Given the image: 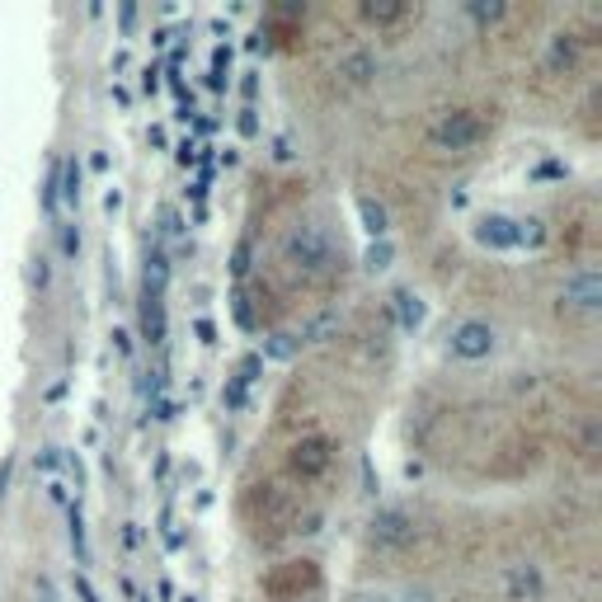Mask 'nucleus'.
<instances>
[{"label":"nucleus","instance_id":"1","mask_svg":"<svg viewBox=\"0 0 602 602\" xmlns=\"http://www.w3.org/2000/svg\"><path fill=\"white\" fill-rule=\"evenodd\" d=\"M282 259L311 282H321L340 269V250H334V240L321 222H297L292 232L282 236Z\"/></svg>","mask_w":602,"mask_h":602},{"label":"nucleus","instance_id":"2","mask_svg":"<svg viewBox=\"0 0 602 602\" xmlns=\"http://www.w3.org/2000/svg\"><path fill=\"white\" fill-rule=\"evenodd\" d=\"M490 128H494V122H490L481 109H452V114H442L433 128H429V147H433V151L462 155V151H471V147H481Z\"/></svg>","mask_w":602,"mask_h":602},{"label":"nucleus","instance_id":"3","mask_svg":"<svg viewBox=\"0 0 602 602\" xmlns=\"http://www.w3.org/2000/svg\"><path fill=\"white\" fill-rule=\"evenodd\" d=\"M372 541L386 546V551H405V546H415L419 537V523H415V513L410 508H377L372 513Z\"/></svg>","mask_w":602,"mask_h":602},{"label":"nucleus","instance_id":"4","mask_svg":"<svg viewBox=\"0 0 602 602\" xmlns=\"http://www.w3.org/2000/svg\"><path fill=\"white\" fill-rule=\"evenodd\" d=\"M288 466L297 481H321V475L334 466V442L325 433H311V438H301L292 442V452H288Z\"/></svg>","mask_w":602,"mask_h":602},{"label":"nucleus","instance_id":"5","mask_svg":"<svg viewBox=\"0 0 602 602\" xmlns=\"http://www.w3.org/2000/svg\"><path fill=\"white\" fill-rule=\"evenodd\" d=\"M504 598L508 602H541L546 598V574H541V565L533 560H513L504 565Z\"/></svg>","mask_w":602,"mask_h":602},{"label":"nucleus","instance_id":"6","mask_svg":"<svg viewBox=\"0 0 602 602\" xmlns=\"http://www.w3.org/2000/svg\"><path fill=\"white\" fill-rule=\"evenodd\" d=\"M494 330L485 325V321H462L452 330V340H448V348H452V358H462V363H481V358H490L494 353Z\"/></svg>","mask_w":602,"mask_h":602},{"label":"nucleus","instance_id":"7","mask_svg":"<svg viewBox=\"0 0 602 602\" xmlns=\"http://www.w3.org/2000/svg\"><path fill=\"white\" fill-rule=\"evenodd\" d=\"M560 301L570 311H579V315H598V307H602V273L598 269L570 273V278H565V288H560Z\"/></svg>","mask_w":602,"mask_h":602},{"label":"nucleus","instance_id":"8","mask_svg":"<svg viewBox=\"0 0 602 602\" xmlns=\"http://www.w3.org/2000/svg\"><path fill=\"white\" fill-rule=\"evenodd\" d=\"M475 240H481L485 250H513V217H504V212H490V217L475 222Z\"/></svg>","mask_w":602,"mask_h":602},{"label":"nucleus","instance_id":"9","mask_svg":"<svg viewBox=\"0 0 602 602\" xmlns=\"http://www.w3.org/2000/svg\"><path fill=\"white\" fill-rule=\"evenodd\" d=\"M340 76L348 80V85H367L372 76H377V57H372V52H344L340 57Z\"/></svg>","mask_w":602,"mask_h":602},{"label":"nucleus","instance_id":"10","mask_svg":"<svg viewBox=\"0 0 602 602\" xmlns=\"http://www.w3.org/2000/svg\"><path fill=\"white\" fill-rule=\"evenodd\" d=\"M358 217H363V232H367L372 240H386V232H391V217H386V207L372 203V198H358Z\"/></svg>","mask_w":602,"mask_h":602},{"label":"nucleus","instance_id":"11","mask_svg":"<svg viewBox=\"0 0 602 602\" xmlns=\"http://www.w3.org/2000/svg\"><path fill=\"white\" fill-rule=\"evenodd\" d=\"M141 330H147V340L151 344H161L165 340V311H161V297H141Z\"/></svg>","mask_w":602,"mask_h":602},{"label":"nucleus","instance_id":"12","mask_svg":"<svg viewBox=\"0 0 602 602\" xmlns=\"http://www.w3.org/2000/svg\"><path fill=\"white\" fill-rule=\"evenodd\" d=\"M410 14V6H400V0H363V20L367 24H396Z\"/></svg>","mask_w":602,"mask_h":602},{"label":"nucleus","instance_id":"13","mask_svg":"<svg viewBox=\"0 0 602 602\" xmlns=\"http://www.w3.org/2000/svg\"><path fill=\"white\" fill-rule=\"evenodd\" d=\"M391 301H396V321H400V330H419V325H423V301H419L410 288H400Z\"/></svg>","mask_w":602,"mask_h":602},{"label":"nucleus","instance_id":"14","mask_svg":"<svg viewBox=\"0 0 602 602\" xmlns=\"http://www.w3.org/2000/svg\"><path fill=\"white\" fill-rule=\"evenodd\" d=\"M513 245L541 250V245H546V222H541V217H523V222H513Z\"/></svg>","mask_w":602,"mask_h":602},{"label":"nucleus","instance_id":"15","mask_svg":"<svg viewBox=\"0 0 602 602\" xmlns=\"http://www.w3.org/2000/svg\"><path fill=\"white\" fill-rule=\"evenodd\" d=\"M297 353H301L297 334H269V340H264V358H273V363H292Z\"/></svg>","mask_w":602,"mask_h":602},{"label":"nucleus","instance_id":"16","mask_svg":"<svg viewBox=\"0 0 602 602\" xmlns=\"http://www.w3.org/2000/svg\"><path fill=\"white\" fill-rule=\"evenodd\" d=\"M80 203V161H62L57 170V203Z\"/></svg>","mask_w":602,"mask_h":602},{"label":"nucleus","instance_id":"17","mask_svg":"<svg viewBox=\"0 0 602 602\" xmlns=\"http://www.w3.org/2000/svg\"><path fill=\"white\" fill-rule=\"evenodd\" d=\"M574 62H579V39H574V33H556V39H551V66L574 71Z\"/></svg>","mask_w":602,"mask_h":602},{"label":"nucleus","instance_id":"18","mask_svg":"<svg viewBox=\"0 0 602 602\" xmlns=\"http://www.w3.org/2000/svg\"><path fill=\"white\" fill-rule=\"evenodd\" d=\"M165 278H170V259H165L161 250H151V255H147V292L161 297V292H165Z\"/></svg>","mask_w":602,"mask_h":602},{"label":"nucleus","instance_id":"19","mask_svg":"<svg viewBox=\"0 0 602 602\" xmlns=\"http://www.w3.org/2000/svg\"><path fill=\"white\" fill-rule=\"evenodd\" d=\"M504 10H508L504 0H471V6H466V14H471L475 24H499Z\"/></svg>","mask_w":602,"mask_h":602},{"label":"nucleus","instance_id":"20","mask_svg":"<svg viewBox=\"0 0 602 602\" xmlns=\"http://www.w3.org/2000/svg\"><path fill=\"white\" fill-rule=\"evenodd\" d=\"M391 259H396V250H391V240H372V250H367V269L372 273H381V269H391Z\"/></svg>","mask_w":602,"mask_h":602},{"label":"nucleus","instance_id":"21","mask_svg":"<svg viewBox=\"0 0 602 602\" xmlns=\"http://www.w3.org/2000/svg\"><path fill=\"white\" fill-rule=\"evenodd\" d=\"M71 546H76L80 565H90V546H85V518H80V508H76V504H71Z\"/></svg>","mask_w":602,"mask_h":602},{"label":"nucleus","instance_id":"22","mask_svg":"<svg viewBox=\"0 0 602 602\" xmlns=\"http://www.w3.org/2000/svg\"><path fill=\"white\" fill-rule=\"evenodd\" d=\"M250 269H255V245H250V240H240L236 250H232V278H245Z\"/></svg>","mask_w":602,"mask_h":602},{"label":"nucleus","instance_id":"23","mask_svg":"<svg viewBox=\"0 0 602 602\" xmlns=\"http://www.w3.org/2000/svg\"><path fill=\"white\" fill-rule=\"evenodd\" d=\"M334 325H340V315H321V321H311V325H307V334H301V344H307V340H311V344H321Z\"/></svg>","mask_w":602,"mask_h":602},{"label":"nucleus","instance_id":"24","mask_svg":"<svg viewBox=\"0 0 602 602\" xmlns=\"http://www.w3.org/2000/svg\"><path fill=\"white\" fill-rule=\"evenodd\" d=\"M232 301H236V325H240V330H255V311H250V297H245V292H236Z\"/></svg>","mask_w":602,"mask_h":602},{"label":"nucleus","instance_id":"25","mask_svg":"<svg viewBox=\"0 0 602 602\" xmlns=\"http://www.w3.org/2000/svg\"><path fill=\"white\" fill-rule=\"evenodd\" d=\"M47 278H52V259H43V255H39V259H33V269H29V282L43 292V288H47Z\"/></svg>","mask_w":602,"mask_h":602},{"label":"nucleus","instance_id":"26","mask_svg":"<svg viewBox=\"0 0 602 602\" xmlns=\"http://www.w3.org/2000/svg\"><path fill=\"white\" fill-rule=\"evenodd\" d=\"M62 255H66V259L80 255V232H76V226H62Z\"/></svg>","mask_w":602,"mask_h":602},{"label":"nucleus","instance_id":"27","mask_svg":"<svg viewBox=\"0 0 602 602\" xmlns=\"http://www.w3.org/2000/svg\"><path fill=\"white\" fill-rule=\"evenodd\" d=\"M71 589H76V598H80V602H99V593H95V583H90V579H85V574H76V579H71Z\"/></svg>","mask_w":602,"mask_h":602},{"label":"nucleus","instance_id":"28","mask_svg":"<svg viewBox=\"0 0 602 602\" xmlns=\"http://www.w3.org/2000/svg\"><path fill=\"white\" fill-rule=\"evenodd\" d=\"M226 405H232V410H240V405H245V381L240 377H232V386H226Z\"/></svg>","mask_w":602,"mask_h":602},{"label":"nucleus","instance_id":"29","mask_svg":"<svg viewBox=\"0 0 602 602\" xmlns=\"http://www.w3.org/2000/svg\"><path fill=\"white\" fill-rule=\"evenodd\" d=\"M118 24H122V33H132L137 29V6H122L118 10Z\"/></svg>","mask_w":602,"mask_h":602},{"label":"nucleus","instance_id":"30","mask_svg":"<svg viewBox=\"0 0 602 602\" xmlns=\"http://www.w3.org/2000/svg\"><path fill=\"white\" fill-rule=\"evenodd\" d=\"M240 132H245V137H255V132H259V118H255V109H240Z\"/></svg>","mask_w":602,"mask_h":602},{"label":"nucleus","instance_id":"31","mask_svg":"<svg viewBox=\"0 0 602 602\" xmlns=\"http://www.w3.org/2000/svg\"><path fill=\"white\" fill-rule=\"evenodd\" d=\"M193 161H198V147H193V141H184V147H180V165H193Z\"/></svg>","mask_w":602,"mask_h":602},{"label":"nucleus","instance_id":"32","mask_svg":"<svg viewBox=\"0 0 602 602\" xmlns=\"http://www.w3.org/2000/svg\"><path fill=\"white\" fill-rule=\"evenodd\" d=\"M39 598H43V602H57V593H52V579H47V574H39Z\"/></svg>","mask_w":602,"mask_h":602},{"label":"nucleus","instance_id":"33","mask_svg":"<svg viewBox=\"0 0 602 602\" xmlns=\"http://www.w3.org/2000/svg\"><path fill=\"white\" fill-rule=\"evenodd\" d=\"M114 344H118V353H132V340H128V330H114Z\"/></svg>","mask_w":602,"mask_h":602},{"label":"nucleus","instance_id":"34","mask_svg":"<svg viewBox=\"0 0 602 602\" xmlns=\"http://www.w3.org/2000/svg\"><path fill=\"white\" fill-rule=\"evenodd\" d=\"M537 174H541V180H560V174H565V165H556V161H551V165H541Z\"/></svg>","mask_w":602,"mask_h":602},{"label":"nucleus","instance_id":"35","mask_svg":"<svg viewBox=\"0 0 602 602\" xmlns=\"http://www.w3.org/2000/svg\"><path fill=\"white\" fill-rule=\"evenodd\" d=\"M273 155H278V161H288V155H292V147H288V137H278V141H273Z\"/></svg>","mask_w":602,"mask_h":602},{"label":"nucleus","instance_id":"36","mask_svg":"<svg viewBox=\"0 0 602 602\" xmlns=\"http://www.w3.org/2000/svg\"><path fill=\"white\" fill-rule=\"evenodd\" d=\"M39 466H43V471H57V452H52V448H47V452L39 456Z\"/></svg>","mask_w":602,"mask_h":602},{"label":"nucleus","instance_id":"37","mask_svg":"<svg viewBox=\"0 0 602 602\" xmlns=\"http://www.w3.org/2000/svg\"><path fill=\"white\" fill-rule=\"evenodd\" d=\"M212 334H217V330H212V321H198V340L203 344H212Z\"/></svg>","mask_w":602,"mask_h":602},{"label":"nucleus","instance_id":"38","mask_svg":"<svg viewBox=\"0 0 602 602\" xmlns=\"http://www.w3.org/2000/svg\"><path fill=\"white\" fill-rule=\"evenodd\" d=\"M184 602H198V598H193V593H189V598H184Z\"/></svg>","mask_w":602,"mask_h":602}]
</instances>
